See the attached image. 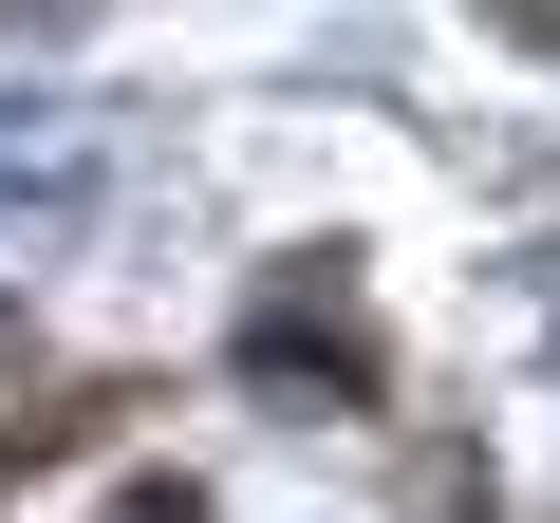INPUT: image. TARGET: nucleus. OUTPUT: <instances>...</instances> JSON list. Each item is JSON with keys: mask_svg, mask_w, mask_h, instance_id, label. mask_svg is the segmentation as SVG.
<instances>
[{"mask_svg": "<svg viewBox=\"0 0 560 523\" xmlns=\"http://www.w3.org/2000/svg\"><path fill=\"white\" fill-rule=\"evenodd\" d=\"M243 374H261V393H374V337H355V300H337V281H261Z\"/></svg>", "mask_w": 560, "mask_h": 523, "instance_id": "obj_1", "label": "nucleus"}]
</instances>
